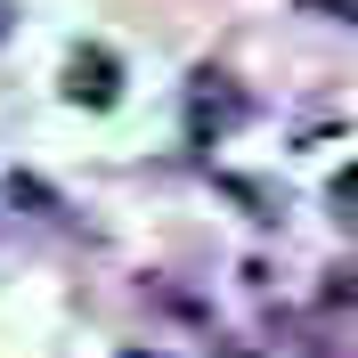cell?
Wrapping results in <instances>:
<instances>
[{
	"label": "cell",
	"instance_id": "277c9868",
	"mask_svg": "<svg viewBox=\"0 0 358 358\" xmlns=\"http://www.w3.org/2000/svg\"><path fill=\"white\" fill-rule=\"evenodd\" d=\"M326 196H334V212H342V220H358V163H342Z\"/></svg>",
	"mask_w": 358,
	"mask_h": 358
},
{
	"label": "cell",
	"instance_id": "7a4b0ae2",
	"mask_svg": "<svg viewBox=\"0 0 358 358\" xmlns=\"http://www.w3.org/2000/svg\"><path fill=\"white\" fill-rule=\"evenodd\" d=\"M236 122H245V98L228 90V73H196V90H187V131H196V147H212Z\"/></svg>",
	"mask_w": 358,
	"mask_h": 358
},
{
	"label": "cell",
	"instance_id": "6da1fadb",
	"mask_svg": "<svg viewBox=\"0 0 358 358\" xmlns=\"http://www.w3.org/2000/svg\"><path fill=\"white\" fill-rule=\"evenodd\" d=\"M66 98L90 106V114H106L114 98H122V66H114V49H98V41L73 49V57H66Z\"/></svg>",
	"mask_w": 358,
	"mask_h": 358
},
{
	"label": "cell",
	"instance_id": "5b68a950",
	"mask_svg": "<svg viewBox=\"0 0 358 358\" xmlns=\"http://www.w3.org/2000/svg\"><path fill=\"white\" fill-rule=\"evenodd\" d=\"M8 24H17V0H0V41H8Z\"/></svg>",
	"mask_w": 358,
	"mask_h": 358
},
{
	"label": "cell",
	"instance_id": "8992f818",
	"mask_svg": "<svg viewBox=\"0 0 358 358\" xmlns=\"http://www.w3.org/2000/svg\"><path fill=\"white\" fill-rule=\"evenodd\" d=\"M114 358H155V350H114Z\"/></svg>",
	"mask_w": 358,
	"mask_h": 358
},
{
	"label": "cell",
	"instance_id": "3957f363",
	"mask_svg": "<svg viewBox=\"0 0 358 358\" xmlns=\"http://www.w3.org/2000/svg\"><path fill=\"white\" fill-rule=\"evenodd\" d=\"M220 187H228V196H236V203H245L252 220H285V196H277V187H261V179H236V171H228Z\"/></svg>",
	"mask_w": 358,
	"mask_h": 358
}]
</instances>
